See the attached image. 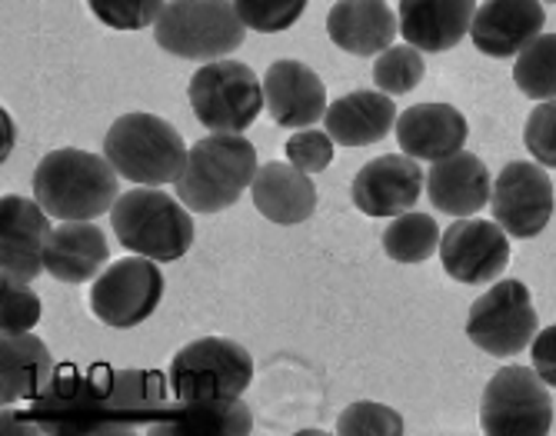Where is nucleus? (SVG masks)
Here are the masks:
<instances>
[{"mask_svg":"<svg viewBox=\"0 0 556 436\" xmlns=\"http://www.w3.org/2000/svg\"><path fill=\"white\" fill-rule=\"evenodd\" d=\"M117 170L108 157L61 148L40 157L34 170V201L58 220H93L117 204Z\"/></svg>","mask_w":556,"mask_h":436,"instance_id":"obj_2","label":"nucleus"},{"mask_svg":"<svg viewBox=\"0 0 556 436\" xmlns=\"http://www.w3.org/2000/svg\"><path fill=\"white\" fill-rule=\"evenodd\" d=\"M250 193H254V207L280 227H296L317 210V187L311 183V174L296 170L293 164H264L250 183Z\"/></svg>","mask_w":556,"mask_h":436,"instance_id":"obj_25","label":"nucleus"},{"mask_svg":"<svg viewBox=\"0 0 556 436\" xmlns=\"http://www.w3.org/2000/svg\"><path fill=\"white\" fill-rule=\"evenodd\" d=\"M4 133H8V137H4V157H8V154H11V143H14V120H11L8 111H4Z\"/></svg>","mask_w":556,"mask_h":436,"instance_id":"obj_37","label":"nucleus"},{"mask_svg":"<svg viewBox=\"0 0 556 436\" xmlns=\"http://www.w3.org/2000/svg\"><path fill=\"white\" fill-rule=\"evenodd\" d=\"M420 80H424V54L414 43H396V47L390 43L383 54H377L374 84L383 93H390V97L410 93Z\"/></svg>","mask_w":556,"mask_h":436,"instance_id":"obj_29","label":"nucleus"},{"mask_svg":"<svg viewBox=\"0 0 556 436\" xmlns=\"http://www.w3.org/2000/svg\"><path fill=\"white\" fill-rule=\"evenodd\" d=\"M533 370L546 386H556V323L533 336Z\"/></svg>","mask_w":556,"mask_h":436,"instance_id":"obj_36","label":"nucleus"},{"mask_svg":"<svg viewBox=\"0 0 556 436\" xmlns=\"http://www.w3.org/2000/svg\"><path fill=\"white\" fill-rule=\"evenodd\" d=\"M400 30V17L387 0H337L327 14V34L343 54H383Z\"/></svg>","mask_w":556,"mask_h":436,"instance_id":"obj_20","label":"nucleus"},{"mask_svg":"<svg viewBox=\"0 0 556 436\" xmlns=\"http://www.w3.org/2000/svg\"><path fill=\"white\" fill-rule=\"evenodd\" d=\"M54 230H50V217L47 210L30 201V197H17V193H8L0 201V270L11 280H37L47 267V244Z\"/></svg>","mask_w":556,"mask_h":436,"instance_id":"obj_14","label":"nucleus"},{"mask_svg":"<svg viewBox=\"0 0 556 436\" xmlns=\"http://www.w3.org/2000/svg\"><path fill=\"white\" fill-rule=\"evenodd\" d=\"M427 193H430V204L440 214L470 217V214H480L490 204L493 177H490L486 164L477 154L460 151V154L443 157V161H437L430 167Z\"/></svg>","mask_w":556,"mask_h":436,"instance_id":"obj_21","label":"nucleus"},{"mask_svg":"<svg viewBox=\"0 0 556 436\" xmlns=\"http://www.w3.org/2000/svg\"><path fill=\"white\" fill-rule=\"evenodd\" d=\"M184 137L157 114H124L104 133V157L121 177L140 187L177 183L187 167Z\"/></svg>","mask_w":556,"mask_h":436,"instance_id":"obj_6","label":"nucleus"},{"mask_svg":"<svg viewBox=\"0 0 556 436\" xmlns=\"http://www.w3.org/2000/svg\"><path fill=\"white\" fill-rule=\"evenodd\" d=\"M164 300V273L157 260L150 257H127L111 264L93 280L90 310L100 323L127 330L143 323Z\"/></svg>","mask_w":556,"mask_h":436,"instance_id":"obj_11","label":"nucleus"},{"mask_svg":"<svg viewBox=\"0 0 556 436\" xmlns=\"http://www.w3.org/2000/svg\"><path fill=\"white\" fill-rule=\"evenodd\" d=\"M490 207H493L496 223L510 236L530 240L543 233L553 217V207H556L553 180L540 164H530V161L507 164L493 180Z\"/></svg>","mask_w":556,"mask_h":436,"instance_id":"obj_12","label":"nucleus"},{"mask_svg":"<svg viewBox=\"0 0 556 436\" xmlns=\"http://www.w3.org/2000/svg\"><path fill=\"white\" fill-rule=\"evenodd\" d=\"M93 17L114 30H143L154 27L167 0H87Z\"/></svg>","mask_w":556,"mask_h":436,"instance_id":"obj_31","label":"nucleus"},{"mask_svg":"<svg viewBox=\"0 0 556 436\" xmlns=\"http://www.w3.org/2000/svg\"><path fill=\"white\" fill-rule=\"evenodd\" d=\"M190 107L211 133H243L264 111V84L240 61H211L190 77Z\"/></svg>","mask_w":556,"mask_h":436,"instance_id":"obj_8","label":"nucleus"},{"mask_svg":"<svg viewBox=\"0 0 556 436\" xmlns=\"http://www.w3.org/2000/svg\"><path fill=\"white\" fill-rule=\"evenodd\" d=\"M283 154L303 174H324L333 161V137L327 130L303 127V130L290 133Z\"/></svg>","mask_w":556,"mask_h":436,"instance_id":"obj_34","label":"nucleus"},{"mask_svg":"<svg viewBox=\"0 0 556 436\" xmlns=\"http://www.w3.org/2000/svg\"><path fill=\"white\" fill-rule=\"evenodd\" d=\"M254 380V357L227 336H200L170 360V386L180 403L230 407Z\"/></svg>","mask_w":556,"mask_h":436,"instance_id":"obj_5","label":"nucleus"},{"mask_svg":"<svg viewBox=\"0 0 556 436\" xmlns=\"http://www.w3.org/2000/svg\"><path fill=\"white\" fill-rule=\"evenodd\" d=\"M467 117L450 104H417L396 117V143L414 161H443L464 151Z\"/></svg>","mask_w":556,"mask_h":436,"instance_id":"obj_18","label":"nucleus"},{"mask_svg":"<svg viewBox=\"0 0 556 436\" xmlns=\"http://www.w3.org/2000/svg\"><path fill=\"white\" fill-rule=\"evenodd\" d=\"M424 193V170L407 154H383L364 164L350 183L353 207L367 217H400L414 210Z\"/></svg>","mask_w":556,"mask_h":436,"instance_id":"obj_15","label":"nucleus"},{"mask_svg":"<svg viewBox=\"0 0 556 436\" xmlns=\"http://www.w3.org/2000/svg\"><path fill=\"white\" fill-rule=\"evenodd\" d=\"M233 8L247 24V30L280 34L303 17L307 0H233Z\"/></svg>","mask_w":556,"mask_h":436,"instance_id":"obj_30","label":"nucleus"},{"mask_svg":"<svg viewBox=\"0 0 556 436\" xmlns=\"http://www.w3.org/2000/svg\"><path fill=\"white\" fill-rule=\"evenodd\" d=\"M340 436H400L403 416L383 403H353L337 420Z\"/></svg>","mask_w":556,"mask_h":436,"instance_id":"obj_33","label":"nucleus"},{"mask_svg":"<svg viewBox=\"0 0 556 436\" xmlns=\"http://www.w3.org/2000/svg\"><path fill=\"white\" fill-rule=\"evenodd\" d=\"M40 320V297L24 280H0V330L27 333Z\"/></svg>","mask_w":556,"mask_h":436,"instance_id":"obj_32","label":"nucleus"},{"mask_svg":"<svg viewBox=\"0 0 556 436\" xmlns=\"http://www.w3.org/2000/svg\"><path fill=\"white\" fill-rule=\"evenodd\" d=\"M111 257V247L93 220H64L47 244L43 267L61 283H87L97 280Z\"/></svg>","mask_w":556,"mask_h":436,"instance_id":"obj_23","label":"nucleus"},{"mask_svg":"<svg viewBox=\"0 0 556 436\" xmlns=\"http://www.w3.org/2000/svg\"><path fill=\"white\" fill-rule=\"evenodd\" d=\"M187 210L180 197H170L161 187H137L117 197L111 230L124 251L170 264L193 247V217Z\"/></svg>","mask_w":556,"mask_h":436,"instance_id":"obj_4","label":"nucleus"},{"mask_svg":"<svg viewBox=\"0 0 556 436\" xmlns=\"http://www.w3.org/2000/svg\"><path fill=\"white\" fill-rule=\"evenodd\" d=\"M50 380H54V360L40 336L4 333L0 341V403L14 407L24 400H37Z\"/></svg>","mask_w":556,"mask_h":436,"instance_id":"obj_24","label":"nucleus"},{"mask_svg":"<svg viewBox=\"0 0 556 436\" xmlns=\"http://www.w3.org/2000/svg\"><path fill=\"white\" fill-rule=\"evenodd\" d=\"M257 170V151L243 133H211L190 148L177 197L193 214H220L250 190Z\"/></svg>","mask_w":556,"mask_h":436,"instance_id":"obj_3","label":"nucleus"},{"mask_svg":"<svg viewBox=\"0 0 556 436\" xmlns=\"http://www.w3.org/2000/svg\"><path fill=\"white\" fill-rule=\"evenodd\" d=\"M467 336L490 357H517L536 336V310L520 280H503L467 313Z\"/></svg>","mask_w":556,"mask_h":436,"instance_id":"obj_10","label":"nucleus"},{"mask_svg":"<svg viewBox=\"0 0 556 436\" xmlns=\"http://www.w3.org/2000/svg\"><path fill=\"white\" fill-rule=\"evenodd\" d=\"M250 429H254V416L243 400L230 407L167 403V410L150 426V436H247Z\"/></svg>","mask_w":556,"mask_h":436,"instance_id":"obj_26","label":"nucleus"},{"mask_svg":"<svg viewBox=\"0 0 556 436\" xmlns=\"http://www.w3.org/2000/svg\"><path fill=\"white\" fill-rule=\"evenodd\" d=\"M517 87L533 101H556V34L533 37L514 64Z\"/></svg>","mask_w":556,"mask_h":436,"instance_id":"obj_28","label":"nucleus"},{"mask_svg":"<svg viewBox=\"0 0 556 436\" xmlns=\"http://www.w3.org/2000/svg\"><path fill=\"white\" fill-rule=\"evenodd\" d=\"M523 143L533 161L556 167V101H540L523 124Z\"/></svg>","mask_w":556,"mask_h":436,"instance_id":"obj_35","label":"nucleus"},{"mask_svg":"<svg viewBox=\"0 0 556 436\" xmlns=\"http://www.w3.org/2000/svg\"><path fill=\"white\" fill-rule=\"evenodd\" d=\"M396 127V107L383 90H353L324 114V130L340 148H370Z\"/></svg>","mask_w":556,"mask_h":436,"instance_id":"obj_22","label":"nucleus"},{"mask_svg":"<svg viewBox=\"0 0 556 436\" xmlns=\"http://www.w3.org/2000/svg\"><path fill=\"white\" fill-rule=\"evenodd\" d=\"M167 410V383L150 370L54 373L21 420L43 433H130ZM17 416V413H14Z\"/></svg>","mask_w":556,"mask_h":436,"instance_id":"obj_1","label":"nucleus"},{"mask_svg":"<svg viewBox=\"0 0 556 436\" xmlns=\"http://www.w3.org/2000/svg\"><path fill=\"white\" fill-rule=\"evenodd\" d=\"M549 4H556V0H549Z\"/></svg>","mask_w":556,"mask_h":436,"instance_id":"obj_38","label":"nucleus"},{"mask_svg":"<svg viewBox=\"0 0 556 436\" xmlns=\"http://www.w3.org/2000/svg\"><path fill=\"white\" fill-rule=\"evenodd\" d=\"M477 0H400V34L424 54L457 47L473 24Z\"/></svg>","mask_w":556,"mask_h":436,"instance_id":"obj_19","label":"nucleus"},{"mask_svg":"<svg viewBox=\"0 0 556 436\" xmlns=\"http://www.w3.org/2000/svg\"><path fill=\"white\" fill-rule=\"evenodd\" d=\"M440 227L430 214H400L383 230V251L396 264H424L440 247Z\"/></svg>","mask_w":556,"mask_h":436,"instance_id":"obj_27","label":"nucleus"},{"mask_svg":"<svg viewBox=\"0 0 556 436\" xmlns=\"http://www.w3.org/2000/svg\"><path fill=\"white\" fill-rule=\"evenodd\" d=\"M546 24L540 0H486L477 8L470 37L486 57H517Z\"/></svg>","mask_w":556,"mask_h":436,"instance_id":"obj_17","label":"nucleus"},{"mask_svg":"<svg viewBox=\"0 0 556 436\" xmlns=\"http://www.w3.org/2000/svg\"><path fill=\"white\" fill-rule=\"evenodd\" d=\"M443 270L457 283H490L510 264V240L496 220L460 217L440 236Z\"/></svg>","mask_w":556,"mask_h":436,"instance_id":"obj_13","label":"nucleus"},{"mask_svg":"<svg viewBox=\"0 0 556 436\" xmlns=\"http://www.w3.org/2000/svg\"><path fill=\"white\" fill-rule=\"evenodd\" d=\"M480 426L486 436H543L553 426V400L546 383L530 367H503L490 376L480 400Z\"/></svg>","mask_w":556,"mask_h":436,"instance_id":"obj_9","label":"nucleus"},{"mask_svg":"<svg viewBox=\"0 0 556 436\" xmlns=\"http://www.w3.org/2000/svg\"><path fill=\"white\" fill-rule=\"evenodd\" d=\"M167 54L184 61H224L247 37L233 0H167L154 24Z\"/></svg>","mask_w":556,"mask_h":436,"instance_id":"obj_7","label":"nucleus"},{"mask_svg":"<svg viewBox=\"0 0 556 436\" xmlns=\"http://www.w3.org/2000/svg\"><path fill=\"white\" fill-rule=\"evenodd\" d=\"M264 107L274 124L303 130L327 114V87L314 67L300 61H277L264 74Z\"/></svg>","mask_w":556,"mask_h":436,"instance_id":"obj_16","label":"nucleus"}]
</instances>
